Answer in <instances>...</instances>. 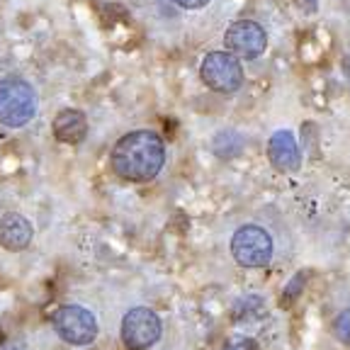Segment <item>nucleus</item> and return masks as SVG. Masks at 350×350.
Returning <instances> with one entry per match:
<instances>
[{
	"instance_id": "obj_1",
	"label": "nucleus",
	"mask_w": 350,
	"mask_h": 350,
	"mask_svg": "<svg viewBox=\"0 0 350 350\" xmlns=\"http://www.w3.org/2000/svg\"><path fill=\"white\" fill-rule=\"evenodd\" d=\"M112 168L131 183L153 180L165 165V144L151 129L129 131L112 146Z\"/></svg>"
},
{
	"instance_id": "obj_2",
	"label": "nucleus",
	"mask_w": 350,
	"mask_h": 350,
	"mask_svg": "<svg viewBox=\"0 0 350 350\" xmlns=\"http://www.w3.org/2000/svg\"><path fill=\"white\" fill-rule=\"evenodd\" d=\"M37 115V93L22 78L0 81V124L8 129H20Z\"/></svg>"
},
{
	"instance_id": "obj_3",
	"label": "nucleus",
	"mask_w": 350,
	"mask_h": 350,
	"mask_svg": "<svg viewBox=\"0 0 350 350\" xmlns=\"http://www.w3.org/2000/svg\"><path fill=\"white\" fill-rule=\"evenodd\" d=\"M229 248L241 268H265L275 256L273 236L258 224L239 226L231 236Z\"/></svg>"
},
{
	"instance_id": "obj_4",
	"label": "nucleus",
	"mask_w": 350,
	"mask_h": 350,
	"mask_svg": "<svg viewBox=\"0 0 350 350\" xmlns=\"http://www.w3.org/2000/svg\"><path fill=\"white\" fill-rule=\"evenodd\" d=\"M51 323H54V331L59 334V338L66 340L68 345H90L95 343L100 334L95 314L81 304L59 306L51 317Z\"/></svg>"
},
{
	"instance_id": "obj_5",
	"label": "nucleus",
	"mask_w": 350,
	"mask_h": 350,
	"mask_svg": "<svg viewBox=\"0 0 350 350\" xmlns=\"http://www.w3.org/2000/svg\"><path fill=\"white\" fill-rule=\"evenodd\" d=\"M163 334L161 317L151 306H131L122 319V343L126 350H148L156 345Z\"/></svg>"
},
{
	"instance_id": "obj_6",
	"label": "nucleus",
	"mask_w": 350,
	"mask_h": 350,
	"mask_svg": "<svg viewBox=\"0 0 350 350\" xmlns=\"http://www.w3.org/2000/svg\"><path fill=\"white\" fill-rule=\"evenodd\" d=\"M200 78L214 93H236L243 85V66L229 51H212L200 66Z\"/></svg>"
},
{
	"instance_id": "obj_7",
	"label": "nucleus",
	"mask_w": 350,
	"mask_h": 350,
	"mask_svg": "<svg viewBox=\"0 0 350 350\" xmlns=\"http://www.w3.org/2000/svg\"><path fill=\"white\" fill-rule=\"evenodd\" d=\"M226 49L236 59H258L268 46V34L253 20L234 22L224 34Z\"/></svg>"
},
{
	"instance_id": "obj_8",
	"label": "nucleus",
	"mask_w": 350,
	"mask_h": 350,
	"mask_svg": "<svg viewBox=\"0 0 350 350\" xmlns=\"http://www.w3.org/2000/svg\"><path fill=\"white\" fill-rule=\"evenodd\" d=\"M268 159L273 163V168L280 170V173H295V170H299L301 163L299 144H297L295 134L290 129H280L270 137Z\"/></svg>"
},
{
	"instance_id": "obj_9",
	"label": "nucleus",
	"mask_w": 350,
	"mask_h": 350,
	"mask_svg": "<svg viewBox=\"0 0 350 350\" xmlns=\"http://www.w3.org/2000/svg\"><path fill=\"white\" fill-rule=\"evenodd\" d=\"M34 229L27 217L17 212H8L0 217V246L10 253H20L32 243Z\"/></svg>"
},
{
	"instance_id": "obj_10",
	"label": "nucleus",
	"mask_w": 350,
	"mask_h": 350,
	"mask_svg": "<svg viewBox=\"0 0 350 350\" xmlns=\"http://www.w3.org/2000/svg\"><path fill=\"white\" fill-rule=\"evenodd\" d=\"M54 137L64 144H81L88 137V120L81 109H61L54 117Z\"/></svg>"
},
{
	"instance_id": "obj_11",
	"label": "nucleus",
	"mask_w": 350,
	"mask_h": 350,
	"mask_svg": "<svg viewBox=\"0 0 350 350\" xmlns=\"http://www.w3.org/2000/svg\"><path fill=\"white\" fill-rule=\"evenodd\" d=\"M334 336L345 345V348H350V306H348V309H343V312L336 317Z\"/></svg>"
},
{
	"instance_id": "obj_12",
	"label": "nucleus",
	"mask_w": 350,
	"mask_h": 350,
	"mask_svg": "<svg viewBox=\"0 0 350 350\" xmlns=\"http://www.w3.org/2000/svg\"><path fill=\"white\" fill-rule=\"evenodd\" d=\"M221 350H260L258 340L253 338H246V336H239V338H231L221 345Z\"/></svg>"
},
{
	"instance_id": "obj_13",
	"label": "nucleus",
	"mask_w": 350,
	"mask_h": 350,
	"mask_svg": "<svg viewBox=\"0 0 350 350\" xmlns=\"http://www.w3.org/2000/svg\"><path fill=\"white\" fill-rule=\"evenodd\" d=\"M304 280H306V278H304V273H299L295 280H292L290 284H287V287H284V301L295 299V297L299 295V290L304 287Z\"/></svg>"
},
{
	"instance_id": "obj_14",
	"label": "nucleus",
	"mask_w": 350,
	"mask_h": 350,
	"mask_svg": "<svg viewBox=\"0 0 350 350\" xmlns=\"http://www.w3.org/2000/svg\"><path fill=\"white\" fill-rule=\"evenodd\" d=\"M175 3L185 10H202L204 5H209V0H175Z\"/></svg>"
},
{
	"instance_id": "obj_15",
	"label": "nucleus",
	"mask_w": 350,
	"mask_h": 350,
	"mask_svg": "<svg viewBox=\"0 0 350 350\" xmlns=\"http://www.w3.org/2000/svg\"><path fill=\"white\" fill-rule=\"evenodd\" d=\"M0 350H25V348H22V343H17V340H3Z\"/></svg>"
},
{
	"instance_id": "obj_16",
	"label": "nucleus",
	"mask_w": 350,
	"mask_h": 350,
	"mask_svg": "<svg viewBox=\"0 0 350 350\" xmlns=\"http://www.w3.org/2000/svg\"><path fill=\"white\" fill-rule=\"evenodd\" d=\"M301 3V8H304L306 12H314L317 10V3H314V0H299Z\"/></svg>"
},
{
	"instance_id": "obj_17",
	"label": "nucleus",
	"mask_w": 350,
	"mask_h": 350,
	"mask_svg": "<svg viewBox=\"0 0 350 350\" xmlns=\"http://www.w3.org/2000/svg\"><path fill=\"white\" fill-rule=\"evenodd\" d=\"M0 343H3V331H0Z\"/></svg>"
}]
</instances>
